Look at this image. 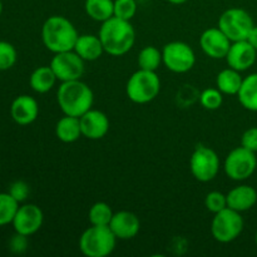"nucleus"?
<instances>
[{
  "label": "nucleus",
  "mask_w": 257,
  "mask_h": 257,
  "mask_svg": "<svg viewBox=\"0 0 257 257\" xmlns=\"http://www.w3.org/2000/svg\"><path fill=\"white\" fill-rule=\"evenodd\" d=\"M161 90V80L156 72L138 69L127 82V97L137 104H146L156 99Z\"/></svg>",
  "instance_id": "5"
},
{
  "label": "nucleus",
  "mask_w": 257,
  "mask_h": 257,
  "mask_svg": "<svg viewBox=\"0 0 257 257\" xmlns=\"http://www.w3.org/2000/svg\"><path fill=\"white\" fill-rule=\"evenodd\" d=\"M57 100L65 115L82 117L92 109L94 95L89 85L80 79L62 82L57 92Z\"/></svg>",
  "instance_id": "3"
},
{
  "label": "nucleus",
  "mask_w": 257,
  "mask_h": 257,
  "mask_svg": "<svg viewBox=\"0 0 257 257\" xmlns=\"http://www.w3.org/2000/svg\"><path fill=\"white\" fill-rule=\"evenodd\" d=\"M255 242H256V246H257V231H256V235H255Z\"/></svg>",
  "instance_id": "38"
},
{
  "label": "nucleus",
  "mask_w": 257,
  "mask_h": 257,
  "mask_svg": "<svg viewBox=\"0 0 257 257\" xmlns=\"http://www.w3.org/2000/svg\"><path fill=\"white\" fill-rule=\"evenodd\" d=\"M19 202L9 192H0V226L13 222Z\"/></svg>",
  "instance_id": "26"
},
{
  "label": "nucleus",
  "mask_w": 257,
  "mask_h": 257,
  "mask_svg": "<svg viewBox=\"0 0 257 257\" xmlns=\"http://www.w3.org/2000/svg\"><path fill=\"white\" fill-rule=\"evenodd\" d=\"M8 192H9L18 202L22 203L29 197L30 187L27 182H24V181H15V182H13L12 185H10Z\"/></svg>",
  "instance_id": "32"
},
{
  "label": "nucleus",
  "mask_w": 257,
  "mask_h": 257,
  "mask_svg": "<svg viewBox=\"0 0 257 257\" xmlns=\"http://www.w3.org/2000/svg\"><path fill=\"white\" fill-rule=\"evenodd\" d=\"M240 73L231 67L221 70L216 78V87L222 92V94L237 95L243 80Z\"/></svg>",
  "instance_id": "22"
},
{
  "label": "nucleus",
  "mask_w": 257,
  "mask_h": 257,
  "mask_svg": "<svg viewBox=\"0 0 257 257\" xmlns=\"http://www.w3.org/2000/svg\"><path fill=\"white\" fill-rule=\"evenodd\" d=\"M136 13H137L136 0H114V17L131 22Z\"/></svg>",
  "instance_id": "30"
},
{
  "label": "nucleus",
  "mask_w": 257,
  "mask_h": 257,
  "mask_svg": "<svg viewBox=\"0 0 257 257\" xmlns=\"http://www.w3.org/2000/svg\"><path fill=\"white\" fill-rule=\"evenodd\" d=\"M49 65L60 82L78 80L84 74V60L74 50L55 53Z\"/></svg>",
  "instance_id": "11"
},
{
  "label": "nucleus",
  "mask_w": 257,
  "mask_h": 257,
  "mask_svg": "<svg viewBox=\"0 0 257 257\" xmlns=\"http://www.w3.org/2000/svg\"><path fill=\"white\" fill-rule=\"evenodd\" d=\"M9 248L14 253H23L28 248V236L20 235L15 232V235L10 238Z\"/></svg>",
  "instance_id": "34"
},
{
  "label": "nucleus",
  "mask_w": 257,
  "mask_h": 257,
  "mask_svg": "<svg viewBox=\"0 0 257 257\" xmlns=\"http://www.w3.org/2000/svg\"><path fill=\"white\" fill-rule=\"evenodd\" d=\"M84 9L95 22H105L114 17V0H85Z\"/></svg>",
  "instance_id": "24"
},
{
  "label": "nucleus",
  "mask_w": 257,
  "mask_h": 257,
  "mask_svg": "<svg viewBox=\"0 0 257 257\" xmlns=\"http://www.w3.org/2000/svg\"><path fill=\"white\" fill-rule=\"evenodd\" d=\"M163 64L173 73H187L196 63V54L192 48L183 42H171L162 49Z\"/></svg>",
  "instance_id": "10"
},
{
  "label": "nucleus",
  "mask_w": 257,
  "mask_h": 257,
  "mask_svg": "<svg viewBox=\"0 0 257 257\" xmlns=\"http://www.w3.org/2000/svg\"><path fill=\"white\" fill-rule=\"evenodd\" d=\"M205 206L210 212L217 213L227 207V197L222 192L212 191L205 198Z\"/></svg>",
  "instance_id": "31"
},
{
  "label": "nucleus",
  "mask_w": 257,
  "mask_h": 257,
  "mask_svg": "<svg viewBox=\"0 0 257 257\" xmlns=\"http://www.w3.org/2000/svg\"><path fill=\"white\" fill-rule=\"evenodd\" d=\"M246 40H247V42L257 50V27L252 28V30L250 32V34H248L247 39Z\"/></svg>",
  "instance_id": "35"
},
{
  "label": "nucleus",
  "mask_w": 257,
  "mask_h": 257,
  "mask_svg": "<svg viewBox=\"0 0 257 257\" xmlns=\"http://www.w3.org/2000/svg\"><path fill=\"white\" fill-rule=\"evenodd\" d=\"M109 227L117 240H131L141 230L140 218L130 211H119L113 215Z\"/></svg>",
  "instance_id": "16"
},
{
  "label": "nucleus",
  "mask_w": 257,
  "mask_h": 257,
  "mask_svg": "<svg viewBox=\"0 0 257 257\" xmlns=\"http://www.w3.org/2000/svg\"><path fill=\"white\" fill-rule=\"evenodd\" d=\"M231 40L226 37L220 28H210L200 37L201 49L212 59H222L227 55L231 47Z\"/></svg>",
  "instance_id": "13"
},
{
  "label": "nucleus",
  "mask_w": 257,
  "mask_h": 257,
  "mask_svg": "<svg viewBox=\"0 0 257 257\" xmlns=\"http://www.w3.org/2000/svg\"><path fill=\"white\" fill-rule=\"evenodd\" d=\"M114 212L110 206L105 202H97L90 207L88 218L93 226H109Z\"/></svg>",
  "instance_id": "27"
},
{
  "label": "nucleus",
  "mask_w": 257,
  "mask_h": 257,
  "mask_svg": "<svg viewBox=\"0 0 257 257\" xmlns=\"http://www.w3.org/2000/svg\"><path fill=\"white\" fill-rule=\"evenodd\" d=\"M162 63V52L158 48L153 47V45L145 47L141 50L140 54H138V65H140V69L156 72Z\"/></svg>",
  "instance_id": "25"
},
{
  "label": "nucleus",
  "mask_w": 257,
  "mask_h": 257,
  "mask_svg": "<svg viewBox=\"0 0 257 257\" xmlns=\"http://www.w3.org/2000/svg\"><path fill=\"white\" fill-rule=\"evenodd\" d=\"M43 221H44V215L39 206L34 203H25L19 206L12 225L15 232L29 237L40 230Z\"/></svg>",
  "instance_id": "12"
},
{
  "label": "nucleus",
  "mask_w": 257,
  "mask_h": 257,
  "mask_svg": "<svg viewBox=\"0 0 257 257\" xmlns=\"http://www.w3.org/2000/svg\"><path fill=\"white\" fill-rule=\"evenodd\" d=\"M256 55L257 50L247 40H240V42L231 43L226 60H227L228 67L238 72H245L255 64Z\"/></svg>",
  "instance_id": "14"
},
{
  "label": "nucleus",
  "mask_w": 257,
  "mask_h": 257,
  "mask_svg": "<svg viewBox=\"0 0 257 257\" xmlns=\"http://www.w3.org/2000/svg\"><path fill=\"white\" fill-rule=\"evenodd\" d=\"M73 50L84 62H94V60L99 59L104 53V48H103L100 38L93 34L79 35Z\"/></svg>",
  "instance_id": "19"
},
{
  "label": "nucleus",
  "mask_w": 257,
  "mask_h": 257,
  "mask_svg": "<svg viewBox=\"0 0 257 257\" xmlns=\"http://www.w3.org/2000/svg\"><path fill=\"white\" fill-rule=\"evenodd\" d=\"M82 136L88 140H100L109 131V119L105 113L98 109H89L79 117Z\"/></svg>",
  "instance_id": "15"
},
{
  "label": "nucleus",
  "mask_w": 257,
  "mask_h": 257,
  "mask_svg": "<svg viewBox=\"0 0 257 257\" xmlns=\"http://www.w3.org/2000/svg\"><path fill=\"white\" fill-rule=\"evenodd\" d=\"M117 237L109 226H90L79 237V250L87 257H105L113 252Z\"/></svg>",
  "instance_id": "4"
},
{
  "label": "nucleus",
  "mask_w": 257,
  "mask_h": 257,
  "mask_svg": "<svg viewBox=\"0 0 257 257\" xmlns=\"http://www.w3.org/2000/svg\"><path fill=\"white\" fill-rule=\"evenodd\" d=\"M237 97L245 109L257 112V73H252L243 78Z\"/></svg>",
  "instance_id": "23"
},
{
  "label": "nucleus",
  "mask_w": 257,
  "mask_h": 257,
  "mask_svg": "<svg viewBox=\"0 0 257 257\" xmlns=\"http://www.w3.org/2000/svg\"><path fill=\"white\" fill-rule=\"evenodd\" d=\"M55 135L58 140L64 143H73L82 137L80 120L78 117L65 115L58 120L55 125Z\"/></svg>",
  "instance_id": "20"
},
{
  "label": "nucleus",
  "mask_w": 257,
  "mask_h": 257,
  "mask_svg": "<svg viewBox=\"0 0 257 257\" xmlns=\"http://www.w3.org/2000/svg\"><path fill=\"white\" fill-rule=\"evenodd\" d=\"M98 37L102 40L104 52L113 57H120L130 52L136 42V32L130 20L117 17L102 23Z\"/></svg>",
  "instance_id": "1"
},
{
  "label": "nucleus",
  "mask_w": 257,
  "mask_h": 257,
  "mask_svg": "<svg viewBox=\"0 0 257 257\" xmlns=\"http://www.w3.org/2000/svg\"><path fill=\"white\" fill-rule=\"evenodd\" d=\"M200 102L206 109L216 110L222 105L223 94L218 88H207L201 93Z\"/></svg>",
  "instance_id": "28"
},
{
  "label": "nucleus",
  "mask_w": 257,
  "mask_h": 257,
  "mask_svg": "<svg viewBox=\"0 0 257 257\" xmlns=\"http://www.w3.org/2000/svg\"><path fill=\"white\" fill-rule=\"evenodd\" d=\"M3 10H4V5H3V2L0 0V15L3 14Z\"/></svg>",
  "instance_id": "37"
},
{
  "label": "nucleus",
  "mask_w": 257,
  "mask_h": 257,
  "mask_svg": "<svg viewBox=\"0 0 257 257\" xmlns=\"http://www.w3.org/2000/svg\"><path fill=\"white\" fill-rule=\"evenodd\" d=\"M57 77H55L54 72H53L50 65H43V67H38L34 72L32 73L29 78V84L34 92L39 93V94H44V93L49 92L57 82Z\"/></svg>",
  "instance_id": "21"
},
{
  "label": "nucleus",
  "mask_w": 257,
  "mask_h": 257,
  "mask_svg": "<svg viewBox=\"0 0 257 257\" xmlns=\"http://www.w3.org/2000/svg\"><path fill=\"white\" fill-rule=\"evenodd\" d=\"M39 114V105L33 97L27 94L19 95L10 105V115L19 125L32 124Z\"/></svg>",
  "instance_id": "17"
},
{
  "label": "nucleus",
  "mask_w": 257,
  "mask_h": 257,
  "mask_svg": "<svg viewBox=\"0 0 257 257\" xmlns=\"http://www.w3.org/2000/svg\"><path fill=\"white\" fill-rule=\"evenodd\" d=\"M168 3H171V4H175V5H181V4H185V3H187L188 0H167Z\"/></svg>",
  "instance_id": "36"
},
{
  "label": "nucleus",
  "mask_w": 257,
  "mask_h": 257,
  "mask_svg": "<svg viewBox=\"0 0 257 257\" xmlns=\"http://www.w3.org/2000/svg\"><path fill=\"white\" fill-rule=\"evenodd\" d=\"M190 170L197 181L210 182L220 171V158L212 148L197 146L190 158Z\"/></svg>",
  "instance_id": "9"
},
{
  "label": "nucleus",
  "mask_w": 257,
  "mask_h": 257,
  "mask_svg": "<svg viewBox=\"0 0 257 257\" xmlns=\"http://www.w3.org/2000/svg\"><path fill=\"white\" fill-rule=\"evenodd\" d=\"M79 34L73 23L62 15L49 17L43 24V44L54 54L74 49Z\"/></svg>",
  "instance_id": "2"
},
{
  "label": "nucleus",
  "mask_w": 257,
  "mask_h": 257,
  "mask_svg": "<svg viewBox=\"0 0 257 257\" xmlns=\"http://www.w3.org/2000/svg\"><path fill=\"white\" fill-rule=\"evenodd\" d=\"M257 167L256 153L245 147L231 151L225 160V172L233 181H245L253 175Z\"/></svg>",
  "instance_id": "8"
},
{
  "label": "nucleus",
  "mask_w": 257,
  "mask_h": 257,
  "mask_svg": "<svg viewBox=\"0 0 257 257\" xmlns=\"http://www.w3.org/2000/svg\"><path fill=\"white\" fill-rule=\"evenodd\" d=\"M243 218L241 212L230 207L223 208L215 213L211 223V233L213 238L221 243H228L235 241L243 231Z\"/></svg>",
  "instance_id": "6"
},
{
  "label": "nucleus",
  "mask_w": 257,
  "mask_h": 257,
  "mask_svg": "<svg viewBox=\"0 0 257 257\" xmlns=\"http://www.w3.org/2000/svg\"><path fill=\"white\" fill-rule=\"evenodd\" d=\"M17 49L9 42H0V70H9L17 63Z\"/></svg>",
  "instance_id": "29"
},
{
  "label": "nucleus",
  "mask_w": 257,
  "mask_h": 257,
  "mask_svg": "<svg viewBox=\"0 0 257 257\" xmlns=\"http://www.w3.org/2000/svg\"><path fill=\"white\" fill-rule=\"evenodd\" d=\"M253 27L255 24L251 15L240 8L227 9L218 19V28L225 33L231 42L246 40Z\"/></svg>",
  "instance_id": "7"
},
{
  "label": "nucleus",
  "mask_w": 257,
  "mask_h": 257,
  "mask_svg": "<svg viewBox=\"0 0 257 257\" xmlns=\"http://www.w3.org/2000/svg\"><path fill=\"white\" fill-rule=\"evenodd\" d=\"M241 146L252 152H257V127H251L243 132L241 137Z\"/></svg>",
  "instance_id": "33"
},
{
  "label": "nucleus",
  "mask_w": 257,
  "mask_h": 257,
  "mask_svg": "<svg viewBox=\"0 0 257 257\" xmlns=\"http://www.w3.org/2000/svg\"><path fill=\"white\" fill-rule=\"evenodd\" d=\"M226 197H227V207L237 212H245L256 205L257 191L248 185H241L232 188L226 195Z\"/></svg>",
  "instance_id": "18"
}]
</instances>
